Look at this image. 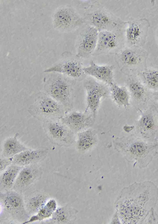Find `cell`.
I'll return each mask as SVG.
<instances>
[{"instance_id":"obj_1","label":"cell","mask_w":158,"mask_h":224,"mask_svg":"<svg viewBox=\"0 0 158 224\" xmlns=\"http://www.w3.org/2000/svg\"><path fill=\"white\" fill-rule=\"evenodd\" d=\"M158 199V188L151 181L135 182L124 188L115 202L120 221L123 224H141Z\"/></svg>"},{"instance_id":"obj_2","label":"cell","mask_w":158,"mask_h":224,"mask_svg":"<svg viewBox=\"0 0 158 224\" xmlns=\"http://www.w3.org/2000/svg\"><path fill=\"white\" fill-rule=\"evenodd\" d=\"M114 142L128 161L135 162L140 168L148 165L158 149V142H147L133 135L117 138Z\"/></svg>"},{"instance_id":"obj_3","label":"cell","mask_w":158,"mask_h":224,"mask_svg":"<svg viewBox=\"0 0 158 224\" xmlns=\"http://www.w3.org/2000/svg\"><path fill=\"white\" fill-rule=\"evenodd\" d=\"M82 17L85 23L99 32L119 31L126 24L96 1L91 2L86 6Z\"/></svg>"},{"instance_id":"obj_4","label":"cell","mask_w":158,"mask_h":224,"mask_svg":"<svg viewBox=\"0 0 158 224\" xmlns=\"http://www.w3.org/2000/svg\"><path fill=\"white\" fill-rule=\"evenodd\" d=\"M64 110L62 105L42 92L37 94L29 111L34 117L48 122L61 119L64 115Z\"/></svg>"},{"instance_id":"obj_5","label":"cell","mask_w":158,"mask_h":224,"mask_svg":"<svg viewBox=\"0 0 158 224\" xmlns=\"http://www.w3.org/2000/svg\"><path fill=\"white\" fill-rule=\"evenodd\" d=\"M51 75L44 86V92L64 108L71 104L73 89L68 80L60 74Z\"/></svg>"},{"instance_id":"obj_6","label":"cell","mask_w":158,"mask_h":224,"mask_svg":"<svg viewBox=\"0 0 158 224\" xmlns=\"http://www.w3.org/2000/svg\"><path fill=\"white\" fill-rule=\"evenodd\" d=\"M54 26L62 31L68 32L77 29L85 23L82 16L72 7L62 6L54 14Z\"/></svg>"},{"instance_id":"obj_7","label":"cell","mask_w":158,"mask_h":224,"mask_svg":"<svg viewBox=\"0 0 158 224\" xmlns=\"http://www.w3.org/2000/svg\"><path fill=\"white\" fill-rule=\"evenodd\" d=\"M79 58L69 53H64L59 62L46 69L44 72L57 73L73 78H80L83 74V67Z\"/></svg>"},{"instance_id":"obj_8","label":"cell","mask_w":158,"mask_h":224,"mask_svg":"<svg viewBox=\"0 0 158 224\" xmlns=\"http://www.w3.org/2000/svg\"><path fill=\"white\" fill-rule=\"evenodd\" d=\"M86 91V108L90 110L95 118L102 99L110 93V90L104 84L93 79L87 80L84 83Z\"/></svg>"},{"instance_id":"obj_9","label":"cell","mask_w":158,"mask_h":224,"mask_svg":"<svg viewBox=\"0 0 158 224\" xmlns=\"http://www.w3.org/2000/svg\"><path fill=\"white\" fill-rule=\"evenodd\" d=\"M99 31L88 25L81 31L77 42V54L80 58H89L93 54L97 46Z\"/></svg>"},{"instance_id":"obj_10","label":"cell","mask_w":158,"mask_h":224,"mask_svg":"<svg viewBox=\"0 0 158 224\" xmlns=\"http://www.w3.org/2000/svg\"><path fill=\"white\" fill-rule=\"evenodd\" d=\"M126 31V38L127 43L132 47H139L143 45L146 41L150 26L146 19L142 18L130 21Z\"/></svg>"},{"instance_id":"obj_11","label":"cell","mask_w":158,"mask_h":224,"mask_svg":"<svg viewBox=\"0 0 158 224\" xmlns=\"http://www.w3.org/2000/svg\"><path fill=\"white\" fill-rule=\"evenodd\" d=\"M119 31L104 30L99 32L97 46L93 55L114 52L121 47L122 38Z\"/></svg>"},{"instance_id":"obj_12","label":"cell","mask_w":158,"mask_h":224,"mask_svg":"<svg viewBox=\"0 0 158 224\" xmlns=\"http://www.w3.org/2000/svg\"><path fill=\"white\" fill-rule=\"evenodd\" d=\"M1 203L6 211L12 215L22 218L27 212L23 198L18 192L7 191L0 194Z\"/></svg>"},{"instance_id":"obj_13","label":"cell","mask_w":158,"mask_h":224,"mask_svg":"<svg viewBox=\"0 0 158 224\" xmlns=\"http://www.w3.org/2000/svg\"><path fill=\"white\" fill-rule=\"evenodd\" d=\"M47 132L54 141L62 145L71 144L74 140L73 132L61 122L56 120L47 122Z\"/></svg>"},{"instance_id":"obj_14","label":"cell","mask_w":158,"mask_h":224,"mask_svg":"<svg viewBox=\"0 0 158 224\" xmlns=\"http://www.w3.org/2000/svg\"><path fill=\"white\" fill-rule=\"evenodd\" d=\"M137 129L143 138L155 139L158 134V118L152 111L148 110L141 115L137 124Z\"/></svg>"},{"instance_id":"obj_15","label":"cell","mask_w":158,"mask_h":224,"mask_svg":"<svg viewBox=\"0 0 158 224\" xmlns=\"http://www.w3.org/2000/svg\"><path fill=\"white\" fill-rule=\"evenodd\" d=\"M41 174V170L35 164L23 167L18 174L13 189L18 192L25 190L39 178Z\"/></svg>"},{"instance_id":"obj_16","label":"cell","mask_w":158,"mask_h":224,"mask_svg":"<svg viewBox=\"0 0 158 224\" xmlns=\"http://www.w3.org/2000/svg\"><path fill=\"white\" fill-rule=\"evenodd\" d=\"M94 119L92 114L74 111L64 115L60 119L62 123L73 132L80 131L89 126Z\"/></svg>"},{"instance_id":"obj_17","label":"cell","mask_w":158,"mask_h":224,"mask_svg":"<svg viewBox=\"0 0 158 224\" xmlns=\"http://www.w3.org/2000/svg\"><path fill=\"white\" fill-rule=\"evenodd\" d=\"M114 67L109 65H99L91 61L89 65L83 68L85 74L89 75L111 86L114 83Z\"/></svg>"},{"instance_id":"obj_18","label":"cell","mask_w":158,"mask_h":224,"mask_svg":"<svg viewBox=\"0 0 158 224\" xmlns=\"http://www.w3.org/2000/svg\"><path fill=\"white\" fill-rule=\"evenodd\" d=\"M47 153L46 150L29 149L13 157L12 164L23 167L35 164L44 159Z\"/></svg>"},{"instance_id":"obj_19","label":"cell","mask_w":158,"mask_h":224,"mask_svg":"<svg viewBox=\"0 0 158 224\" xmlns=\"http://www.w3.org/2000/svg\"><path fill=\"white\" fill-rule=\"evenodd\" d=\"M116 59L121 65L130 67L139 64L143 60V54L139 51L131 48L122 50L117 54Z\"/></svg>"},{"instance_id":"obj_20","label":"cell","mask_w":158,"mask_h":224,"mask_svg":"<svg viewBox=\"0 0 158 224\" xmlns=\"http://www.w3.org/2000/svg\"><path fill=\"white\" fill-rule=\"evenodd\" d=\"M97 141V137L95 131L91 129L83 130L77 134V148L81 152H85L91 149Z\"/></svg>"},{"instance_id":"obj_21","label":"cell","mask_w":158,"mask_h":224,"mask_svg":"<svg viewBox=\"0 0 158 224\" xmlns=\"http://www.w3.org/2000/svg\"><path fill=\"white\" fill-rule=\"evenodd\" d=\"M18 134L8 138L4 141L1 157L11 158L29 149L22 144L17 138Z\"/></svg>"},{"instance_id":"obj_22","label":"cell","mask_w":158,"mask_h":224,"mask_svg":"<svg viewBox=\"0 0 158 224\" xmlns=\"http://www.w3.org/2000/svg\"><path fill=\"white\" fill-rule=\"evenodd\" d=\"M23 167L12 164L1 173V190L5 192L13 188L18 174Z\"/></svg>"},{"instance_id":"obj_23","label":"cell","mask_w":158,"mask_h":224,"mask_svg":"<svg viewBox=\"0 0 158 224\" xmlns=\"http://www.w3.org/2000/svg\"><path fill=\"white\" fill-rule=\"evenodd\" d=\"M110 87V93L113 101L120 107L129 106L131 95L128 88L114 83Z\"/></svg>"},{"instance_id":"obj_24","label":"cell","mask_w":158,"mask_h":224,"mask_svg":"<svg viewBox=\"0 0 158 224\" xmlns=\"http://www.w3.org/2000/svg\"><path fill=\"white\" fill-rule=\"evenodd\" d=\"M57 202L54 199H51L48 200L35 215L31 216L28 221L24 222V223L42 221L52 217L57 209Z\"/></svg>"},{"instance_id":"obj_25","label":"cell","mask_w":158,"mask_h":224,"mask_svg":"<svg viewBox=\"0 0 158 224\" xmlns=\"http://www.w3.org/2000/svg\"><path fill=\"white\" fill-rule=\"evenodd\" d=\"M77 211L67 206L57 208L52 216V220L57 223H65L71 222L74 218Z\"/></svg>"},{"instance_id":"obj_26","label":"cell","mask_w":158,"mask_h":224,"mask_svg":"<svg viewBox=\"0 0 158 224\" xmlns=\"http://www.w3.org/2000/svg\"><path fill=\"white\" fill-rule=\"evenodd\" d=\"M141 81L146 87L153 91H158V70H144L140 74Z\"/></svg>"},{"instance_id":"obj_27","label":"cell","mask_w":158,"mask_h":224,"mask_svg":"<svg viewBox=\"0 0 158 224\" xmlns=\"http://www.w3.org/2000/svg\"><path fill=\"white\" fill-rule=\"evenodd\" d=\"M45 194L40 193L33 196L28 201L25 206L27 212L30 214L36 213L48 200Z\"/></svg>"},{"instance_id":"obj_28","label":"cell","mask_w":158,"mask_h":224,"mask_svg":"<svg viewBox=\"0 0 158 224\" xmlns=\"http://www.w3.org/2000/svg\"><path fill=\"white\" fill-rule=\"evenodd\" d=\"M146 87L141 81L133 79L130 81L128 89L131 96L137 100H142L146 94Z\"/></svg>"},{"instance_id":"obj_29","label":"cell","mask_w":158,"mask_h":224,"mask_svg":"<svg viewBox=\"0 0 158 224\" xmlns=\"http://www.w3.org/2000/svg\"><path fill=\"white\" fill-rule=\"evenodd\" d=\"M158 224V215L152 209L142 221L141 224Z\"/></svg>"},{"instance_id":"obj_30","label":"cell","mask_w":158,"mask_h":224,"mask_svg":"<svg viewBox=\"0 0 158 224\" xmlns=\"http://www.w3.org/2000/svg\"><path fill=\"white\" fill-rule=\"evenodd\" d=\"M12 158H0V173L12 164Z\"/></svg>"},{"instance_id":"obj_31","label":"cell","mask_w":158,"mask_h":224,"mask_svg":"<svg viewBox=\"0 0 158 224\" xmlns=\"http://www.w3.org/2000/svg\"><path fill=\"white\" fill-rule=\"evenodd\" d=\"M157 94H157V99H158V93Z\"/></svg>"},{"instance_id":"obj_32","label":"cell","mask_w":158,"mask_h":224,"mask_svg":"<svg viewBox=\"0 0 158 224\" xmlns=\"http://www.w3.org/2000/svg\"></svg>"}]
</instances>
